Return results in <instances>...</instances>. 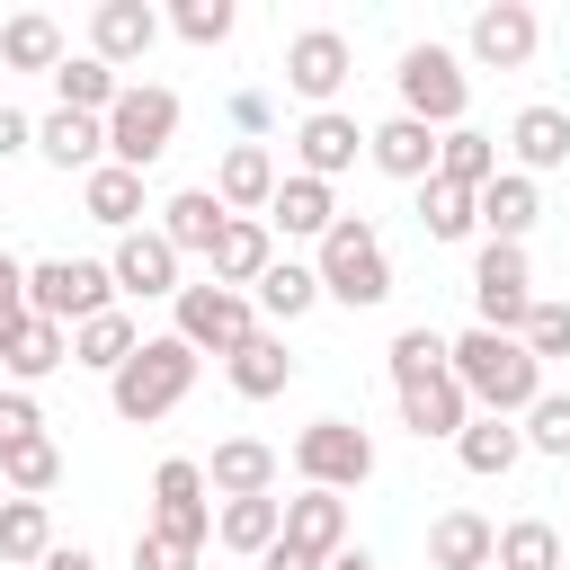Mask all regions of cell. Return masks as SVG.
I'll return each instance as SVG.
<instances>
[{
  "label": "cell",
  "mask_w": 570,
  "mask_h": 570,
  "mask_svg": "<svg viewBox=\"0 0 570 570\" xmlns=\"http://www.w3.org/2000/svg\"><path fill=\"white\" fill-rule=\"evenodd\" d=\"M276 481H285V454L258 445V436H223L205 454V490L214 499H276Z\"/></svg>",
  "instance_id": "16"
},
{
  "label": "cell",
  "mask_w": 570,
  "mask_h": 570,
  "mask_svg": "<svg viewBox=\"0 0 570 570\" xmlns=\"http://www.w3.org/2000/svg\"><path fill=\"white\" fill-rule=\"evenodd\" d=\"M223 223H232V214H223V196H214V187H178V196L160 205V223H151V232H160L178 258H214Z\"/></svg>",
  "instance_id": "21"
},
{
  "label": "cell",
  "mask_w": 570,
  "mask_h": 570,
  "mask_svg": "<svg viewBox=\"0 0 570 570\" xmlns=\"http://www.w3.org/2000/svg\"><path fill=\"white\" fill-rule=\"evenodd\" d=\"M472 330H499V338H517L525 330V312H534V267H525V249L517 240H481L472 249Z\"/></svg>",
  "instance_id": "8"
},
{
  "label": "cell",
  "mask_w": 570,
  "mask_h": 570,
  "mask_svg": "<svg viewBox=\"0 0 570 570\" xmlns=\"http://www.w3.org/2000/svg\"><path fill=\"white\" fill-rule=\"evenodd\" d=\"M0 481L18 490V499H45L53 481H62V445L36 428V436H18V445H0Z\"/></svg>",
  "instance_id": "40"
},
{
  "label": "cell",
  "mask_w": 570,
  "mask_h": 570,
  "mask_svg": "<svg viewBox=\"0 0 570 570\" xmlns=\"http://www.w3.org/2000/svg\"><path fill=\"white\" fill-rule=\"evenodd\" d=\"M27 312H36V321H62V330L116 312L107 258H36V267H27Z\"/></svg>",
  "instance_id": "6"
},
{
  "label": "cell",
  "mask_w": 570,
  "mask_h": 570,
  "mask_svg": "<svg viewBox=\"0 0 570 570\" xmlns=\"http://www.w3.org/2000/svg\"><path fill=\"white\" fill-rule=\"evenodd\" d=\"M463 45H472V62H481V71H525V62H534V45H543V18H534L525 0H490V9H472Z\"/></svg>",
  "instance_id": "13"
},
{
  "label": "cell",
  "mask_w": 570,
  "mask_h": 570,
  "mask_svg": "<svg viewBox=\"0 0 570 570\" xmlns=\"http://www.w3.org/2000/svg\"><path fill=\"white\" fill-rule=\"evenodd\" d=\"M151 534H169V543H187V552L214 543V490H205V463H196V454H169V463L151 472Z\"/></svg>",
  "instance_id": "10"
},
{
  "label": "cell",
  "mask_w": 570,
  "mask_h": 570,
  "mask_svg": "<svg viewBox=\"0 0 570 570\" xmlns=\"http://www.w3.org/2000/svg\"><path fill=\"white\" fill-rule=\"evenodd\" d=\"M534 214H543V187H534V178H517V169H499V178L472 196V223H481L490 240H517V249H525Z\"/></svg>",
  "instance_id": "26"
},
{
  "label": "cell",
  "mask_w": 570,
  "mask_h": 570,
  "mask_svg": "<svg viewBox=\"0 0 570 570\" xmlns=\"http://www.w3.org/2000/svg\"><path fill=\"white\" fill-rule=\"evenodd\" d=\"M330 223H338V196H330L321 178L285 169V178H276V196H267V232H285V240H321Z\"/></svg>",
  "instance_id": "25"
},
{
  "label": "cell",
  "mask_w": 570,
  "mask_h": 570,
  "mask_svg": "<svg viewBox=\"0 0 570 570\" xmlns=\"http://www.w3.org/2000/svg\"><path fill=\"white\" fill-rule=\"evenodd\" d=\"M312 276H321V303L374 312V303L392 294V258H383V232H374L365 214H338V223L321 232V258H312Z\"/></svg>",
  "instance_id": "3"
},
{
  "label": "cell",
  "mask_w": 570,
  "mask_h": 570,
  "mask_svg": "<svg viewBox=\"0 0 570 570\" xmlns=\"http://www.w3.org/2000/svg\"><path fill=\"white\" fill-rule=\"evenodd\" d=\"M178 267H187V258H178L151 223H142V232H116V249H107V276H116V294H134V303H178V285H187Z\"/></svg>",
  "instance_id": "12"
},
{
  "label": "cell",
  "mask_w": 570,
  "mask_h": 570,
  "mask_svg": "<svg viewBox=\"0 0 570 570\" xmlns=\"http://www.w3.org/2000/svg\"><path fill=\"white\" fill-rule=\"evenodd\" d=\"M18 151H36V116L0 98V160H18Z\"/></svg>",
  "instance_id": "50"
},
{
  "label": "cell",
  "mask_w": 570,
  "mask_h": 570,
  "mask_svg": "<svg viewBox=\"0 0 570 570\" xmlns=\"http://www.w3.org/2000/svg\"><path fill=\"white\" fill-rule=\"evenodd\" d=\"M36 570H98V552H80V543H53Z\"/></svg>",
  "instance_id": "52"
},
{
  "label": "cell",
  "mask_w": 570,
  "mask_h": 570,
  "mask_svg": "<svg viewBox=\"0 0 570 570\" xmlns=\"http://www.w3.org/2000/svg\"><path fill=\"white\" fill-rule=\"evenodd\" d=\"M258 570H321V561H312V552H294V543H285V534H276V543H267V552H258Z\"/></svg>",
  "instance_id": "51"
},
{
  "label": "cell",
  "mask_w": 570,
  "mask_h": 570,
  "mask_svg": "<svg viewBox=\"0 0 570 570\" xmlns=\"http://www.w3.org/2000/svg\"><path fill=\"white\" fill-rule=\"evenodd\" d=\"M285 543L312 552V561L347 552V499H338V490H294V499H285Z\"/></svg>",
  "instance_id": "27"
},
{
  "label": "cell",
  "mask_w": 570,
  "mask_h": 570,
  "mask_svg": "<svg viewBox=\"0 0 570 570\" xmlns=\"http://www.w3.org/2000/svg\"><path fill=\"white\" fill-rule=\"evenodd\" d=\"M196 365H205V356H196L187 338L151 330V338H142V347L107 374V410H116L125 428H151V419H169V410L196 392Z\"/></svg>",
  "instance_id": "2"
},
{
  "label": "cell",
  "mask_w": 570,
  "mask_h": 570,
  "mask_svg": "<svg viewBox=\"0 0 570 570\" xmlns=\"http://www.w3.org/2000/svg\"><path fill=\"white\" fill-rule=\"evenodd\" d=\"M36 428H45L36 392H18V383H9V392H0V445H18V436H36Z\"/></svg>",
  "instance_id": "49"
},
{
  "label": "cell",
  "mask_w": 570,
  "mask_h": 570,
  "mask_svg": "<svg viewBox=\"0 0 570 570\" xmlns=\"http://www.w3.org/2000/svg\"><path fill=\"white\" fill-rule=\"evenodd\" d=\"M267 267H276V232H267V223H249V214H232V223H223V240H214V258H205V276H214V285H232V294H249Z\"/></svg>",
  "instance_id": "22"
},
{
  "label": "cell",
  "mask_w": 570,
  "mask_h": 570,
  "mask_svg": "<svg viewBox=\"0 0 570 570\" xmlns=\"http://www.w3.org/2000/svg\"><path fill=\"white\" fill-rule=\"evenodd\" d=\"M508 151H517V178H543V169H570V107L534 98L508 116Z\"/></svg>",
  "instance_id": "18"
},
{
  "label": "cell",
  "mask_w": 570,
  "mask_h": 570,
  "mask_svg": "<svg viewBox=\"0 0 570 570\" xmlns=\"http://www.w3.org/2000/svg\"><path fill=\"white\" fill-rule=\"evenodd\" d=\"M160 27H169L178 45H196V53H205V45H223V36H232V0H178Z\"/></svg>",
  "instance_id": "43"
},
{
  "label": "cell",
  "mask_w": 570,
  "mask_h": 570,
  "mask_svg": "<svg viewBox=\"0 0 570 570\" xmlns=\"http://www.w3.org/2000/svg\"><path fill=\"white\" fill-rule=\"evenodd\" d=\"M27 321V258L18 249H0V338Z\"/></svg>",
  "instance_id": "48"
},
{
  "label": "cell",
  "mask_w": 570,
  "mask_h": 570,
  "mask_svg": "<svg viewBox=\"0 0 570 570\" xmlns=\"http://www.w3.org/2000/svg\"><path fill=\"white\" fill-rule=\"evenodd\" d=\"M294 472H303V490H365L374 481V436L356 428V419H312L303 436H294Z\"/></svg>",
  "instance_id": "9"
},
{
  "label": "cell",
  "mask_w": 570,
  "mask_h": 570,
  "mask_svg": "<svg viewBox=\"0 0 570 570\" xmlns=\"http://www.w3.org/2000/svg\"><path fill=\"white\" fill-rule=\"evenodd\" d=\"M365 160L383 178H401V187H428L436 178V134L419 116H383V125H365Z\"/></svg>",
  "instance_id": "19"
},
{
  "label": "cell",
  "mask_w": 570,
  "mask_h": 570,
  "mask_svg": "<svg viewBox=\"0 0 570 570\" xmlns=\"http://www.w3.org/2000/svg\"><path fill=\"white\" fill-rule=\"evenodd\" d=\"M80 214L107 223V232H142V178L116 169V160H98V169L80 178Z\"/></svg>",
  "instance_id": "34"
},
{
  "label": "cell",
  "mask_w": 570,
  "mask_h": 570,
  "mask_svg": "<svg viewBox=\"0 0 570 570\" xmlns=\"http://www.w3.org/2000/svg\"><path fill=\"white\" fill-rule=\"evenodd\" d=\"M276 534H285V499H223V508H214V543H223L232 561H258Z\"/></svg>",
  "instance_id": "30"
},
{
  "label": "cell",
  "mask_w": 570,
  "mask_h": 570,
  "mask_svg": "<svg viewBox=\"0 0 570 570\" xmlns=\"http://www.w3.org/2000/svg\"><path fill=\"white\" fill-rule=\"evenodd\" d=\"M36 151H45L62 178H89V169L107 160V125H98V116H71V107H45V116H36Z\"/></svg>",
  "instance_id": "20"
},
{
  "label": "cell",
  "mask_w": 570,
  "mask_h": 570,
  "mask_svg": "<svg viewBox=\"0 0 570 570\" xmlns=\"http://www.w3.org/2000/svg\"><path fill=\"white\" fill-rule=\"evenodd\" d=\"M321 570H383V561H374V552H365V543H347V552H330V561H321Z\"/></svg>",
  "instance_id": "53"
},
{
  "label": "cell",
  "mask_w": 570,
  "mask_h": 570,
  "mask_svg": "<svg viewBox=\"0 0 570 570\" xmlns=\"http://www.w3.org/2000/svg\"><path fill=\"white\" fill-rule=\"evenodd\" d=\"M419 374H445V338H436L428 321H410V330L392 338V392H401V383H419Z\"/></svg>",
  "instance_id": "44"
},
{
  "label": "cell",
  "mask_w": 570,
  "mask_h": 570,
  "mask_svg": "<svg viewBox=\"0 0 570 570\" xmlns=\"http://www.w3.org/2000/svg\"><path fill=\"white\" fill-rule=\"evenodd\" d=\"M517 454H525V436H517V419H463V436H454V463L472 472V481H499V472H517Z\"/></svg>",
  "instance_id": "35"
},
{
  "label": "cell",
  "mask_w": 570,
  "mask_h": 570,
  "mask_svg": "<svg viewBox=\"0 0 570 570\" xmlns=\"http://www.w3.org/2000/svg\"><path fill=\"white\" fill-rule=\"evenodd\" d=\"M463 419H472V401H463V383L454 374H419V383H401V428L428 445V436H463Z\"/></svg>",
  "instance_id": "24"
},
{
  "label": "cell",
  "mask_w": 570,
  "mask_h": 570,
  "mask_svg": "<svg viewBox=\"0 0 570 570\" xmlns=\"http://www.w3.org/2000/svg\"><path fill=\"white\" fill-rule=\"evenodd\" d=\"M134 347H142V330H134V312H125V303L71 330V365H89V374H116V365H125Z\"/></svg>",
  "instance_id": "38"
},
{
  "label": "cell",
  "mask_w": 570,
  "mask_h": 570,
  "mask_svg": "<svg viewBox=\"0 0 570 570\" xmlns=\"http://www.w3.org/2000/svg\"><path fill=\"white\" fill-rule=\"evenodd\" d=\"M276 178H285V169H276V151H267V142H232V151L214 160V178H205V187L223 196V214H249V223H267V196H276Z\"/></svg>",
  "instance_id": "17"
},
{
  "label": "cell",
  "mask_w": 570,
  "mask_h": 570,
  "mask_svg": "<svg viewBox=\"0 0 570 570\" xmlns=\"http://www.w3.org/2000/svg\"><path fill=\"white\" fill-rule=\"evenodd\" d=\"M223 116H232V134H240V142H267L276 98H267V89H232V98H223Z\"/></svg>",
  "instance_id": "46"
},
{
  "label": "cell",
  "mask_w": 570,
  "mask_h": 570,
  "mask_svg": "<svg viewBox=\"0 0 570 570\" xmlns=\"http://www.w3.org/2000/svg\"><path fill=\"white\" fill-rule=\"evenodd\" d=\"M419 232H428V240H472V232H481V223H472V196L445 187V178H428V187H419Z\"/></svg>",
  "instance_id": "41"
},
{
  "label": "cell",
  "mask_w": 570,
  "mask_h": 570,
  "mask_svg": "<svg viewBox=\"0 0 570 570\" xmlns=\"http://www.w3.org/2000/svg\"><path fill=\"white\" fill-rule=\"evenodd\" d=\"M249 303H258L276 330H285V321H303V312L321 303V276H312V258H276V267L249 285Z\"/></svg>",
  "instance_id": "37"
},
{
  "label": "cell",
  "mask_w": 570,
  "mask_h": 570,
  "mask_svg": "<svg viewBox=\"0 0 570 570\" xmlns=\"http://www.w3.org/2000/svg\"><path fill=\"white\" fill-rule=\"evenodd\" d=\"M53 365H71V330H62V321H36V312H27V321H18L9 338H0V374H9L18 392H36V383H45Z\"/></svg>",
  "instance_id": "23"
},
{
  "label": "cell",
  "mask_w": 570,
  "mask_h": 570,
  "mask_svg": "<svg viewBox=\"0 0 570 570\" xmlns=\"http://www.w3.org/2000/svg\"><path fill=\"white\" fill-rule=\"evenodd\" d=\"M347 71H356V45H347L338 27H303V36H285V89H294L303 107H338Z\"/></svg>",
  "instance_id": "11"
},
{
  "label": "cell",
  "mask_w": 570,
  "mask_h": 570,
  "mask_svg": "<svg viewBox=\"0 0 570 570\" xmlns=\"http://www.w3.org/2000/svg\"><path fill=\"white\" fill-rule=\"evenodd\" d=\"M445 374L463 383V401H472L481 419H525V410L543 401V365H534L517 338H499V330L445 338Z\"/></svg>",
  "instance_id": "1"
},
{
  "label": "cell",
  "mask_w": 570,
  "mask_h": 570,
  "mask_svg": "<svg viewBox=\"0 0 570 570\" xmlns=\"http://www.w3.org/2000/svg\"><path fill=\"white\" fill-rule=\"evenodd\" d=\"M62 53H71V45H62V27H53L45 9H18V18L0 27V71H45V80H53Z\"/></svg>",
  "instance_id": "31"
},
{
  "label": "cell",
  "mask_w": 570,
  "mask_h": 570,
  "mask_svg": "<svg viewBox=\"0 0 570 570\" xmlns=\"http://www.w3.org/2000/svg\"><path fill=\"white\" fill-rule=\"evenodd\" d=\"M53 552V508L45 499H0V570H36Z\"/></svg>",
  "instance_id": "36"
},
{
  "label": "cell",
  "mask_w": 570,
  "mask_h": 570,
  "mask_svg": "<svg viewBox=\"0 0 570 570\" xmlns=\"http://www.w3.org/2000/svg\"><path fill=\"white\" fill-rule=\"evenodd\" d=\"M490 552H499V525L481 508H445L428 525V570H490Z\"/></svg>",
  "instance_id": "28"
},
{
  "label": "cell",
  "mask_w": 570,
  "mask_h": 570,
  "mask_svg": "<svg viewBox=\"0 0 570 570\" xmlns=\"http://www.w3.org/2000/svg\"><path fill=\"white\" fill-rule=\"evenodd\" d=\"M223 374H232V392H240V401H276V392L294 383V347H285V330H258L249 347H232V356H223Z\"/></svg>",
  "instance_id": "29"
},
{
  "label": "cell",
  "mask_w": 570,
  "mask_h": 570,
  "mask_svg": "<svg viewBox=\"0 0 570 570\" xmlns=\"http://www.w3.org/2000/svg\"><path fill=\"white\" fill-rule=\"evenodd\" d=\"M392 89H401V116H419L428 134H454L463 107H472V71H463L454 45H401Z\"/></svg>",
  "instance_id": "4"
},
{
  "label": "cell",
  "mask_w": 570,
  "mask_h": 570,
  "mask_svg": "<svg viewBox=\"0 0 570 570\" xmlns=\"http://www.w3.org/2000/svg\"><path fill=\"white\" fill-rule=\"evenodd\" d=\"M151 45H160V9H151V0H98V9H89V53H98L107 71H134Z\"/></svg>",
  "instance_id": "15"
},
{
  "label": "cell",
  "mask_w": 570,
  "mask_h": 570,
  "mask_svg": "<svg viewBox=\"0 0 570 570\" xmlns=\"http://www.w3.org/2000/svg\"><path fill=\"white\" fill-rule=\"evenodd\" d=\"M517 347H525L534 365L570 356V303H534V312H525V330H517Z\"/></svg>",
  "instance_id": "45"
},
{
  "label": "cell",
  "mask_w": 570,
  "mask_h": 570,
  "mask_svg": "<svg viewBox=\"0 0 570 570\" xmlns=\"http://www.w3.org/2000/svg\"><path fill=\"white\" fill-rule=\"evenodd\" d=\"M169 338H187L196 356H232V347H249L258 338V303L249 294H232V285H178V303H169Z\"/></svg>",
  "instance_id": "7"
},
{
  "label": "cell",
  "mask_w": 570,
  "mask_h": 570,
  "mask_svg": "<svg viewBox=\"0 0 570 570\" xmlns=\"http://www.w3.org/2000/svg\"><path fill=\"white\" fill-rule=\"evenodd\" d=\"M356 160H365V125H356L347 107H312V116L294 125V169H303V178L330 187V178H347Z\"/></svg>",
  "instance_id": "14"
},
{
  "label": "cell",
  "mask_w": 570,
  "mask_h": 570,
  "mask_svg": "<svg viewBox=\"0 0 570 570\" xmlns=\"http://www.w3.org/2000/svg\"><path fill=\"white\" fill-rule=\"evenodd\" d=\"M169 142H178V89H160V80H125V98L107 107V160L142 178Z\"/></svg>",
  "instance_id": "5"
},
{
  "label": "cell",
  "mask_w": 570,
  "mask_h": 570,
  "mask_svg": "<svg viewBox=\"0 0 570 570\" xmlns=\"http://www.w3.org/2000/svg\"><path fill=\"white\" fill-rule=\"evenodd\" d=\"M561 561H570V543H561L552 517H517V525H499L490 570H561Z\"/></svg>",
  "instance_id": "39"
},
{
  "label": "cell",
  "mask_w": 570,
  "mask_h": 570,
  "mask_svg": "<svg viewBox=\"0 0 570 570\" xmlns=\"http://www.w3.org/2000/svg\"><path fill=\"white\" fill-rule=\"evenodd\" d=\"M125 98V71H107L98 53H62V71H53V107H71V116H98L107 125V107Z\"/></svg>",
  "instance_id": "32"
},
{
  "label": "cell",
  "mask_w": 570,
  "mask_h": 570,
  "mask_svg": "<svg viewBox=\"0 0 570 570\" xmlns=\"http://www.w3.org/2000/svg\"><path fill=\"white\" fill-rule=\"evenodd\" d=\"M436 178H445V187H463V196H481V187L499 178V134H481V125L436 134Z\"/></svg>",
  "instance_id": "33"
},
{
  "label": "cell",
  "mask_w": 570,
  "mask_h": 570,
  "mask_svg": "<svg viewBox=\"0 0 570 570\" xmlns=\"http://www.w3.org/2000/svg\"><path fill=\"white\" fill-rule=\"evenodd\" d=\"M517 436H525V454H552V463H570V392H543V401L517 419Z\"/></svg>",
  "instance_id": "42"
},
{
  "label": "cell",
  "mask_w": 570,
  "mask_h": 570,
  "mask_svg": "<svg viewBox=\"0 0 570 570\" xmlns=\"http://www.w3.org/2000/svg\"><path fill=\"white\" fill-rule=\"evenodd\" d=\"M134 570H196V552L169 543V534H151V525H134Z\"/></svg>",
  "instance_id": "47"
}]
</instances>
